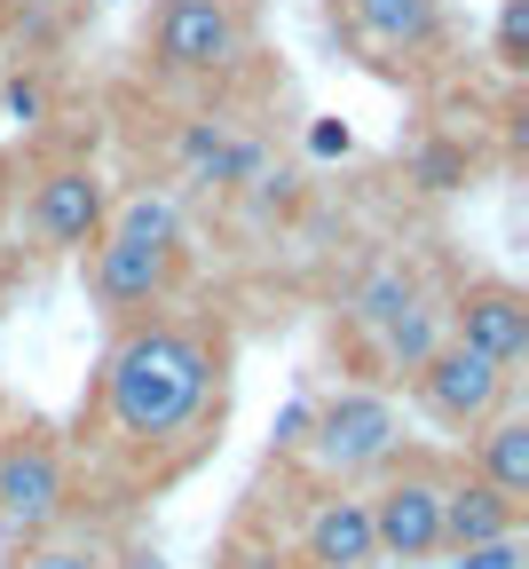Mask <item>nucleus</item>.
<instances>
[{"instance_id": "16", "label": "nucleus", "mask_w": 529, "mask_h": 569, "mask_svg": "<svg viewBox=\"0 0 529 569\" xmlns=\"http://www.w3.org/2000/svg\"><path fill=\"white\" fill-rule=\"evenodd\" d=\"M442 340H450V332H442V309H435V301L419 293V301H411V309H403V317H396V325L380 332V356H388V380H411V372L427 365V356H435Z\"/></svg>"}, {"instance_id": "24", "label": "nucleus", "mask_w": 529, "mask_h": 569, "mask_svg": "<svg viewBox=\"0 0 529 569\" xmlns=\"http://www.w3.org/2000/svg\"><path fill=\"white\" fill-rule=\"evenodd\" d=\"M309 151H317V159H348V127H332V119L309 127Z\"/></svg>"}, {"instance_id": "5", "label": "nucleus", "mask_w": 529, "mask_h": 569, "mask_svg": "<svg viewBox=\"0 0 529 569\" xmlns=\"http://www.w3.org/2000/svg\"><path fill=\"white\" fill-rule=\"evenodd\" d=\"M442 467L427 459H388L380 482L363 490V507H371V546H380L388 569H427L442 561Z\"/></svg>"}, {"instance_id": "11", "label": "nucleus", "mask_w": 529, "mask_h": 569, "mask_svg": "<svg viewBox=\"0 0 529 569\" xmlns=\"http://www.w3.org/2000/svg\"><path fill=\"white\" fill-rule=\"evenodd\" d=\"M300 546H309L317 569H380L363 490H332V498H317V515H309V530H300Z\"/></svg>"}, {"instance_id": "18", "label": "nucleus", "mask_w": 529, "mask_h": 569, "mask_svg": "<svg viewBox=\"0 0 529 569\" xmlns=\"http://www.w3.org/2000/svg\"><path fill=\"white\" fill-rule=\"evenodd\" d=\"M111 230H134V238H182V206L167 190H134L111 206Z\"/></svg>"}, {"instance_id": "19", "label": "nucleus", "mask_w": 529, "mask_h": 569, "mask_svg": "<svg viewBox=\"0 0 529 569\" xmlns=\"http://www.w3.org/2000/svg\"><path fill=\"white\" fill-rule=\"evenodd\" d=\"M411 182L419 190H459L467 182V142H419V151H411Z\"/></svg>"}, {"instance_id": "4", "label": "nucleus", "mask_w": 529, "mask_h": 569, "mask_svg": "<svg viewBox=\"0 0 529 569\" xmlns=\"http://www.w3.org/2000/svg\"><path fill=\"white\" fill-rule=\"evenodd\" d=\"M190 269V238H134V230H103L88 246V293L111 325L159 317L174 301V284Z\"/></svg>"}, {"instance_id": "6", "label": "nucleus", "mask_w": 529, "mask_h": 569, "mask_svg": "<svg viewBox=\"0 0 529 569\" xmlns=\"http://www.w3.org/2000/svg\"><path fill=\"white\" fill-rule=\"evenodd\" d=\"M150 63L167 80H230L246 63V9L238 0H159Z\"/></svg>"}, {"instance_id": "14", "label": "nucleus", "mask_w": 529, "mask_h": 569, "mask_svg": "<svg viewBox=\"0 0 529 569\" xmlns=\"http://www.w3.org/2000/svg\"><path fill=\"white\" fill-rule=\"evenodd\" d=\"M356 24L380 48H435L442 40V0H356Z\"/></svg>"}, {"instance_id": "23", "label": "nucleus", "mask_w": 529, "mask_h": 569, "mask_svg": "<svg viewBox=\"0 0 529 569\" xmlns=\"http://www.w3.org/2000/svg\"><path fill=\"white\" fill-rule=\"evenodd\" d=\"M111 569H174V561H167L159 546H142V538H134V546H119V553H111Z\"/></svg>"}, {"instance_id": "15", "label": "nucleus", "mask_w": 529, "mask_h": 569, "mask_svg": "<svg viewBox=\"0 0 529 569\" xmlns=\"http://www.w3.org/2000/svg\"><path fill=\"white\" fill-rule=\"evenodd\" d=\"M419 293H427V284H419V269H411V261H380V269H371L356 293H348V317H356L363 332H388Z\"/></svg>"}, {"instance_id": "1", "label": "nucleus", "mask_w": 529, "mask_h": 569, "mask_svg": "<svg viewBox=\"0 0 529 569\" xmlns=\"http://www.w3.org/2000/svg\"><path fill=\"white\" fill-rule=\"evenodd\" d=\"M96 411H103V436L134 459L182 443L190 427H206V411H221V340L167 309L119 325L103 348Z\"/></svg>"}, {"instance_id": "7", "label": "nucleus", "mask_w": 529, "mask_h": 569, "mask_svg": "<svg viewBox=\"0 0 529 569\" xmlns=\"http://www.w3.org/2000/svg\"><path fill=\"white\" fill-rule=\"evenodd\" d=\"M411 396H419V411H427L435 427H450V436H475V427H490V419L506 411L513 372H498L490 356H475V348H459V340H442L427 365L411 372Z\"/></svg>"}, {"instance_id": "20", "label": "nucleus", "mask_w": 529, "mask_h": 569, "mask_svg": "<svg viewBox=\"0 0 529 569\" xmlns=\"http://www.w3.org/2000/svg\"><path fill=\"white\" fill-rule=\"evenodd\" d=\"M0 119H9V127H40V119H48V80L17 71V80L0 88Z\"/></svg>"}, {"instance_id": "21", "label": "nucleus", "mask_w": 529, "mask_h": 569, "mask_svg": "<svg viewBox=\"0 0 529 569\" xmlns=\"http://www.w3.org/2000/svg\"><path fill=\"white\" fill-rule=\"evenodd\" d=\"M498 63L506 71L529 63V0H506V9H498Z\"/></svg>"}, {"instance_id": "17", "label": "nucleus", "mask_w": 529, "mask_h": 569, "mask_svg": "<svg viewBox=\"0 0 529 569\" xmlns=\"http://www.w3.org/2000/svg\"><path fill=\"white\" fill-rule=\"evenodd\" d=\"M17 569H111V546L103 538H80V530H56V538L24 546Z\"/></svg>"}, {"instance_id": "8", "label": "nucleus", "mask_w": 529, "mask_h": 569, "mask_svg": "<svg viewBox=\"0 0 529 569\" xmlns=\"http://www.w3.org/2000/svg\"><path fill=\"white\" fill-rule=\"evenodd\" d=\"M442 332L475 356H490L498 372H513V365H529V293L513 277H467L442 309Z\"/></svg>"}, {"instance_id": "10", "label": "nucleus", "mask_w": 529, "mask_h": 569, "mask_svg": "<svg viewBox=\"0 0 529 569\" xmlns=\"http://www.w3.org/2000/svg\"><path fill=\"white\" fill-rule=\"evenodd\" d=\"M498 538H521V507H513V498H498V490L475 482V475L442 482V553L459 561V553L498 546Z\"/></svg>"}, {"instance_id": "12", "label": "nucleus", "mask_w": 529, "mask_h": 569, "mask_svg": "<svg viewBox=\"0 0 529 569\" xmlns=\"http://www.w3.org/2000/svg\"><path fill=\"white\" fill-rule=\"evenodd\" d=\"M174 151H182V167H190L206 190H246V182L269 174V151H261L253 134H230L221 119H190Z\"/></svg>"}, {"instance_id": "3", "label": "nucleus", "mask_w": 529, "mask_h": 569, "mask_svg": "<svg viewBox=\"0 0 529 569\" xmlns=\"http://www.w3.org/2000/svg\"><path fill=\"white\" fill-rule=\"evenodd\" d=\"M71 515V459L48 427H17L0 443V546L24 553L40 538H56Z\"/></svg>"}, {"instance_id": "9", "label": "nucleus", "mask_w": 529, "mask_h": 569, "mask_svg": "<svg viewBox=\"0 0 529 569\" xmlns=\"http://www.w3.org/2000/svg\"><path fill=\"white\" fill-rule=\"evenodd\" d=\"M24 230L40 238V246H56V253H88L103 230H111V182L96 174V167H48L40 182H32V198H24Z\"/></svg>"}, {"instance_id": "13", "label": "nucleus", "mask_w": 529, "mask_h": 569, "mask_svg": "<svg viewBox=\"0 0 529 569\" xmlns=\"http://www.w3.org/2000/svg\"><path fill=\"white\" fill-rule=\"evenodd\" d=\"M475 482L529 507V419L521 411H498L490 427H475Z\"/></svg>"}, {"instance_id": "22", "label": "nucleus", "mask_w": 529, "mask_h": 569, "mask_svg": "<svg viewBox=\"0 0 529 569\" xmlns=\"http://www.w3.org/2000/svg\"><path fill=\"white\" fill-rule=\"evenodd\" d=\"M459 569H521V538H498V546H475V553H459Z\"/></svg>"}, {"instance_id": "2", "label": "nucleus", "mask_w": 529, "mask_h": 569, "mask_svg": "<svg viewBox=\"0 0 529 569\" xmlns=\"http://www.w3.org/2000/svg\"><path fill=\"white\" fill-rule=\"evenodd\" d=\"M300 459H309L332 490L380 475L388 459H403V419L380 388H340L325 403H309V436H300Z\"/></svg>"}]
</instances>
